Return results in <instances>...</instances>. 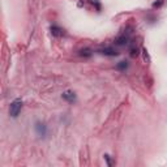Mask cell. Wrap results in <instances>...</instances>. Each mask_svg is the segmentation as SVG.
I'll list each match as a JSON object with an SVG mask.
<instances>
[{
    "instance_id": "9c48e42d",
    "label": "cell",
    "mask_w": 167,
    "mask_h": 167,
    "mask_svg": "<svg viewBox=\"0 0 167 167\" xmlns=\"http://www.w3.org/2000/svg\"><path fill=\"white\" fill-rule=\"evenodd\" d=\"M80 55H81V56H86V57H89L90 55H92V52H90L89 48H85V50H81V51H80Z\"/></svg>"
},
{
    "instance_id": "7a4b0ae2",
    "label": "cell",
    "mask_w": 167,
    "mask_h": 167,
    "mask_svg": "<svg viewBox=\"0 0 167 167\" xmlns=\"http://www.w3.org/2000/svg\"><path fill=\"white\" fill-rule=\"evenodd\" d=\"M98 52L102 54V55H106V56H118L119 55V52H118L116 50H114L112 47H105V48H102V50H99Z\"/></svg>"
},
{
    "instance_id": "5b68a950",
    "label": "cell",
    "mask_w": 167,
    "mask_h": 167,
    "mask_svg": "<svg viewBox=\"0 0 167 167\" xmlns=\"http://www.w3.org/2000/svg\"><path fill=\"white\" fill-rule=\"evenodd\" d=\"M51 34L55 35V37H62V35L64 34V30L60 29L59 26H56V25H52L51 26Z\"/></svg>"
},
{
    "instance_id": "3957f363",
    "label": "cell",
    "mask_w": 167,
    "mask_h": 167,
    "mask_svg": "<svg viewBox=\"0 0 167 167\" xmlns=\"http://www.w3.org/2000/svg\"><path fill=\"white\" fill-rule=\"evenodd\" d=\"M35 129H37V133L41 136V137H44V136H46L47 128H46V125H44L43 123H37L35 124Z\"/></svg>"
},
{
    "instance_id": "8992f818",
    "label": "cell",
    "mask_w": 167,
    "mask_h": 167,
    "mask_svg": "<svg viewBox=\"0 0 167 167\" xmlns=\"http://www.w3.org/2000/svg\"><path fill=\"white\" fill-rule=\"evenodd\" d=\"M63 98H64L65 101L71 102V103H73L76 101V95H75L73 92H65V93H63Z\"/></svg>"
},
{
    "instance_id": "7c38bea8",
    "label": "cell",
    "mask_w": 167,
    "mask_h": 167,
    "mask_svg": "<svg viewBox=\"0 0 167 167\" xmlns=\"http://www.w3.org/2000/svg\"><path fill=\"white\" fill-rule=\"evenodd\" d=\"M90 1H92V4H94V5H95V7H97V9H101V4H99V3H98V0H90Z\"/></svg>"
},
{
    "instance_id": "8fae6325",
    "label": "cell",
    "mask_w": 167,
    "mask_h": 167,
    "mask_svg": "<svg viewBox=\"0 0 167 167\" xmlns=\"http://www.w3.org/2000/svg\"><path fill=\"white\" fill-rule=\"evenodd\" d=\"M162 4H163V0H158V1L153 3V8H159Z\"/></svg>"
},
{
    "instance_id": "6da1fadb",
    "label": "cell",
    "mask_w": 167,
    "mask_h": 167,
    "mask_svg": "<svg viewBox=\"0 0 167 167\" xmlns=\"http://www.w3.org/2000/svg\"><path fill=\"white\" fill-rule=\"evenodd\" d=\"M21 108H22V101H21L20 98L14 99L13 102L11 103V108H9V114L12 118H17L21 111Z\"/></svg>"
},
{
    "instance_id": "52a82bcc",
    "label": "cell",
    "mask_w": 167,
    "mask_h": 167,
    "mask_svg": "<svg viewBox=\"0 0 167 167\" xmlns=\"http://www.w3.org/2000/svg\"><path fill=\"white\" fill-rule=\"evenodd\" d=\"M116 68H118V69H120V71H124V69L128 68V63H127V62H120L119 64L116 65Z\"/></svg>"
},
{
    "instance_id": "277c9868",
    "label": "cell",
    "mask_w": 167,
    "mask_h": 167,
    "mask_svg": "<svg viewBox=\"0 0 167 167\" xmlns=\"http://www.w3.org/2000/svg\"><path fill=\"white\" fill-rule=\"evenodd\" d=\"M129 42V37L125 34L120 35V37H118L116 39H115V44H118V46H125L127 43Z\"/></svg>"
},
{
    "instance_id": "ba28073f",
    "label": "cell",
    "mask_w": 167,
    "mask_h": 167,
    "mask_svg": "<svg viewBox=\"0 0 167 167\" xmlns=\"http://www.w3.org/2000/svg\"><path fill=\"white\" fill-rule=\"evenodd\" d=\"M138 55H140V52H138L137 47H132V48H130V56H132V57H137Z\"/></svg>"
},
{
    "instance_id": "4fadbf2b",
    "label": "cell",
    "mask_w": 167,
    "mask_h": 167,
    "mask_svg": "<svg viewBox=\"0 0 167 167\" xmlns=\"http://www.w3.org/2000/svg\"><path fill=\"white\" fill-rule=\"evenodd\" d=\"M105 159L107 161V165L110 166V165H111V161H110V156H107V154H106V156H105Z\"/></svg>"
},
{
    "instance_id": "30bf717a",
    "label": "cell",
    "mask_w": 167,
    "mask_h": 167,
    "mask_svg": "<svg viewBox=\"0 0 167 167\" xmlns=\"http://www.w3.org/2000/svg\"><path fill=\"white\" fill-rule=\"evenodd\" d=\"M142 55H144V60L146 63H150V57H149V54L146 51V48H142Z\"/></svg>"
}]
</instances>
